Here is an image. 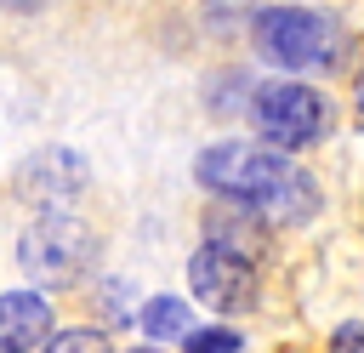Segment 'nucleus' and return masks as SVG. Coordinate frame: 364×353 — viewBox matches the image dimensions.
Listing matches in <instances>:
<instances>
[{
  "label": "nucleus",
  "mask_w": 364,
  "mask_h": 353,
  "mask_svg": "<svg viewBox=\"0 0 364 353\" xmlns=\"http://www.w3.org/2000/svg\"><path fill=\"white\" fill-rule=\"evenodd\" d=\"M46 336H51V302L34 290H0V342L28 353L46 347Z\"/></svg>",
  "instance_id": "7"
},
{
  "label": "nucleus",
  "mask_w": 364,
  "mask_h": 353,
  "mask_svg": "<svg viewBox=\"0 0 364 353\" xmlns=\"http://www.w3.org/2000/svg\"><path fill=\"white\" fill-rule=\"evenodd\" d=\"M91 251H97V239H91V228L80 222V216H68V211H46L40 222H28L23 228V239H17V262H23V273L34 279V285H74L85 268H91Z\"/></svg>",
  "instance_id": "2"
},
{
  "label": "nucleus",
  "mask_w": 364,
  "mask_h": 353,
  "mask_svg": "<svg viewBox=\"0 0 364 353\" xmlns=\"http://www.w3.org/2000/svg\"><path fill=\"white\" fill-rule=\"evenodd\" d=\"M296 165L279 159L273 148H256V142H210L193 165V176L210 188V194H228L239 205H262Z\"/></svg>",
  "instance_id": "3"
},
{
  "label": "nucleus",
  "mask_w": 364,
  "mask_h": 353,
  "mask_svg": "<svg viewBox=\"0 0 364 353\" xmlns=\"http://www.w3.org/2000/svg\"><path fill=\"white\" fill-rule=\"evenodd\" d=\"M0 353H17V347H6V342H0Z\"/></svg>",
  "instance_id": "16"
},
{
  "label": "nucleus",
  "mask_w": 364,
  "mask_h": 353,
  "mask_svg": "<svg viewBox=\"0 0 364 353\" xmlns=\"http://www.w3.org/2000/svg\"><path fill=\"white\" fill-rule=\"evenodd\" d=\"M330 353H364V319H347V325H336V336H330Z\"/></svg>",
  "instance_id": "13"
},
{
  "label": "nucleus",
  "mask_w": 364,
  "mask_h": 353,
  "mask_svg": "<svg viewBox=\"0 0 364 353\" xmlns=\"http://www.w3.org/2000/svg\"><path fill=\"white\" fill-rule=\"evenodd\" d=\"M250 40L262 51V63L273 68H324L336 63V23L301 6H267L250 17Z\"/></svg>",
  "instance_id": "1"
},
{
  "label": "nucleus",
  "mask_w": 364,
  "mask_h": 353,
  "mask_svg": "<svg viewBox=\"0 0 364 353\" xmlns=\"http://www.w3.org/2000/svg\"><path fill=\"white\" fill-rule=\"evenodd\" d=\"M142 330H148L154 342H182V336L193 330L188 302H182V296H154V302L142 307Z\"/></svg>",
  "instance_id": "9"
},
{
  "label": "nucleus",
  "mask_w": 364,
  "mask_h": 353,
  "mask_svg": "<svg viewBox=\"0 0 364 353\" xmlns=\"http://www.w3.org/2000/svg\"><path fill=\"white\" fill-rule=\"evenodd\" d=\"M250 120H256V131H262L267 148H307V142L324 137L330 102H324L313 85L267 80V85H256V97H250Z\"/></svg>",
  "instance_id": "4"
},
{
  "label": "nucleus",
  "mask_w": 364,
  "mask_h": 353,
  "mask_svg": "<svg viewBox=\"0 0 364 353\" xmlns=\"http://www.w3.org/2000/svg\"><path fill=\"white\" fill-rule=\"evenodd\" d=\"M313 205H318V188L301 176V171H290L256 211H262V222H273V228H290V222H307L313 216Z\"/></svg>",
  "instance_id": "8"
},
{
  "label": "nucleus",
  "mask_w": 364,
  "mask_h": 353,
  "mask_svg": "<svg viewBox=\"0 0 364 353\" xmlns=\"http://www.w3.org/2000/svg\"><path fill=\"white\" fill-rule=\"evenodd\" d=\"M131 353H154V347H131Z\"/></svg>",
  "instance_id": "15"
},
{
  "label": "nucleus",
  "mask_w": 364,
  "mask_h": 353,
  "mask_svg": "<svg viewBox=\"0 0 364 353\" xmlns=\"http://www.w3.org/2000/svg\"><path fill=\"white\" fill-rule=\"evenodd\" d=\"M46 353H108V342H102V330H63L46 342Z\"/></svg>",
  "instance_id": "12"
},
{
  "label": "nucleus",
  "mask_w": 364,
  "mask_h": 353,
  "mask_svg": "<svg viewBox=\"0 0 364 353\" xmlns=\"http://www.w3.org/2000/svg\"><path fill=\"white\" fill-rule=\"evenodd\" d=\"M210 239H222V245H233V251H245V256H256L262 251V228H250L239 211H210Z\"/></svg>",
  "instance_id": "10"
},
{
  "label": "nucleus",
  "mask_w": 364,
  "mask_h": 353,
  "mask_svg": "<svg viewBox=\"0 0 364 353\" xmlns=\"http://www.w3.org/2000/svg\"><path fill=\"white\" fill-rule=\"evenodd\" d=\"M85 182H91V171H85V159L74 148H40V154H28L17 165V199L23 205H40V211L74 205L85 194Z\"/></svg>",
  "instance_id": "6"
},
{
  "label": "nucleus",
  "mask_w": 364,
  "mask_h": 353,
  "mask_svg": "<svg viewBox=\"0 0 364 353\" xmlns=\"http://www.w3.org/2000/svg\"><path fill=\"white\" fill-rule=\"evenodd\" d=\"M188 285H193V296H199L205 307L239 313V307L256 302V262H250L245 251L222 245V239H205V245L193 251V262H188Z\"/></svg>",
  "instance_id": "5"
},
{
  "label": "nucleus",
  "mask_w": 364,
  "mask_h": 353,
  "mask_svg": "<svg viewBox=\"0 0 364 353\" xmlns=\"http://www.w3.org/2000/svg\"><path fill=\"white\" fill-rule=\"evenodd\" d=\"M182 353H239V336L228 325H210V330H188L182 336Z\"/></svg>",
  "instance_id": "11"
},
{
  "label": "nucleus",
  "mask_w": 364,
  "mask_h": 353,
  "mask_svg": "<svg viewBox=\"0 0 364 353\" xmlns=\"http://www.w3.org/2000/svg\"><path fill=\"white\" fill-rule=\"evenodd\" d=\"M119 296H125V279H102V296H97V302H102L108 319H125V302H119Z\"/></svg>",
  "instance_id": "14"
}]
</instances>
